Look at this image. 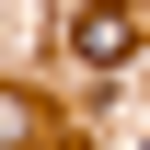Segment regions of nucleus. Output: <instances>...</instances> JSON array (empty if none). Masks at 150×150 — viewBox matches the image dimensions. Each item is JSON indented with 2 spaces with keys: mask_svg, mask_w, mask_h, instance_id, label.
Masks as SVG:
<instances>
[{
  "mask_svg": "<svg viewBox=\"0 0 150 150\" xmlns=\"http://www.w3.org/2000/svg\"><path fill=\"white\" fill-rule=\"evenodd\" d=\"M69 46H81V58H127V46H139V23H127V12H81V23H69Z\"/></svg>",
  "mask_w": 150,
  "mask_h": 150,
  "instance_id": "f257e3e1",
  "label": "nucleus"
}]
</instances>
